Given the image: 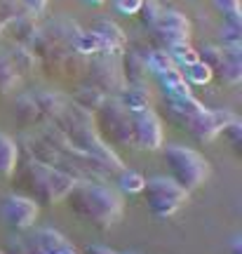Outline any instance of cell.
<instances>
[{"mask_svg": "<svg viewBox=\"0 0 242 254\" xmlns=\"http://www.w3.org/2000/svg\"><path fill=\"white\" fill-rule=\"evenodd\" d=\"M50 125H52L73 148H78L80 153L90 155V158L99 160L101 165H106L113 174H118L125 167L122 160L118 158L116 151H113V148L99 136L97 129H94V116H92L90 111L75 106L73 101H66L63 109L57 113V118H54Z\"/></svg>", "mask_w": 242, "mask_h": 254, "instance_id": "6da1fadb", "label": "cell"}, {"mask_svg": "<svg viewBox=\"0 0 242 254\" xmlns=\"http://www.w3.org/2000/svg\"><path fill=\"white\" fill-rule=\"evenodd\" d=\"M63 200L80 221L99 231L116 226L125 209L120 193L106 186V182H75Z\"/></svg>", "mask_w": 242, "mask_h": 254, "instance_id": "7a4b0ae2", "label": "cell"}, {"mask_svg": "<svg viewBox=\"0 0 242 254\" xmlns=\"http://www.w3.org/2000/svg\"><path fill=\"white\" fill-rule=\"evenodd\" d=\"M14 186L21 195L31 198L38 205H57L66 198V193L73 189V179L63 172L54 170L45 163H38L33 158L19 160L12 172Z\"/></svg>", "mask_w": 242, "mask_h": 254, "instance_id": "3957f363", "label": "cell"}, {"mask_svg": "<svg viewBox=\"0 0 242 254\" xmlns=\"http://www.w3.org/2000/svg\"><path fill=\"white\" fill-rule=\"evenodd\" d=\"M162 160L167 165V172L170 179L177 182L183 190H195L207 182L209 177V163H207L205 155H200L193 148L179 144H170L165 146L162 151Z\"/></svg>", "mask_w": 242, "mask_h": 254, "instance_id": "277c9868", "label": "cell"}, {"mask_svg": "<svg viewBox=\"0 0 242 254\" xmlns=\"http://www.w3.org/2000/svg\"><path fill=\"white\" fill-rule=\"evenodd\" d=\"M94 129L108 146H132V113L116 97H106L94 113Z\"/></svg>", "mask_w": 242, "mask_h": 254, "instance_id": "5b68a950", "label": "cell"}, {"mask_svg": "<svg viewBox=\"0 0 242 254\" xmlns=\"http://www.w3.org/2000/svg\"><path fill=\"white\" fill-rule=\"evenodd\" d=\"M63 99L61 94L57 92H47V90H38V92H26L21 94L14 104V118L21 127H40V125H50L57 113L63 109Z\"/></svg>", "mask_w": 242, "mask_h": 254, "instance_id": "8992f818", "label": "cell"}, {"mask_svg": "<svg viewBox=\"0 0 242 254\" xmlns=\"http://www.w3.org/2000/svg\"><path fill=\"white\" fill-rule=\"evenodd\" d=\"M146 195V207L153 217L167 219L174 212H179L186 202H188V190H183L177 182H172L170 177H153L144 184Z\"/></svg>", "mask_w": 242, "mask_h": 254, "instance_id": "52a82bcc", "label": "cell"}, {"mask_svg": "<svg viewBox=\"0 0 242 254\" xmlns=\"http://www.w3.org/2000/svg\"><path fill=\"white\" fill-rule=\"evenodd\" d=\"M233 120H238L233 111L228 109H205L200 111L197 116L186 120V125L181 127V129H186L188 136L193 141H200V144H205V141H212L216 134H221V129L228 127Z\"/></svg>", "mask_w": 242, "mask_h": 254, "instance_id": "ba28073f", "label": "cell"}, {"mask_svg": "<svg viewBox=\"0 0 242 254\" xmlns=\"http://www.w3.org/2000/svg\"><path fill=\"white\" fill-rule=\"evenodd\" d=\"M87 82L101 90L106 97H118V92L125 87L122 73H120V59L94 55L92 64L87 66Z\"/></svg>", "mask_w": 242, "mask_h": 254, "instance_id": "9c48e42d", "label": "cell"}, {"mask_svg": "<svg viewBox=\"0 0 242 254\" xmlns=\"http://www.w3.org/2000/svg\"><path fill=\"white\" fill-rule=\"evenodd\" d=\"M40 214V205L21 193H12L0 202V219L14 231H26L36 224Z\"/></svg>", "mask_w": 242, "mask_h": 254, "instance_id": "30bf717a", "label": "cell"}, {"mask_svg": "<svg viewBox=\"0 0 242 254\" xmlns=\"http://www.w3.org/2000/svg\"><path fill=\"white\" fill-rule=\"evenodd\" d=\"M188 33H190V21L179 9H162L160 19L153 26V40L160 45L158 50H167L174 43L188 40Z\"/></svg>", "mask_w": 242, "mask_h": 254, "instance_id": "8fae6325", "label": "cell"}, {"mask_svg": "<svg viewBox=\"0 0 242 254\" xmlns=\"http://www.w3.org/2000/svg\"><path fill=\"white\" fill-rule=\"evenodd\" d=\"M132 146L139 151H158L162 146V123L151 109L132 116Z\"/></svg>", "mask_w": 242, "mask_h": 254, "instance_id": "7c38bea8", "label": "cell"}, {"mask_svg": "<svg viewBox=\"0 0 242 254\" xmlns=\"http://www.w3.org/2000/svg\"><path fill=\"white\" fill-rule=\"evenodd\" d=\"M28 254H80L66 240L63 233L54 228H38L28 238H24Z\"/></svg>", "mask_w": 242, "mask_h": 254, "instance_id": "4fadbf2b", "label": "cell"}, {"mask_svg": "<svg viewBox=\"0 0 242 254\" xmlns=\"http://www.w3.org/2000/svg\"><path fill=\"white\" fill-rule=\"evenodd\" d=\"M92 31L101 38V50H99V55L120 59V55L125 52V45H127V36L122 33V28L118 26L116 21H111V19H99L97 24L92 26Z\"/></svg>", "mask_w": 242, "mask_h": 254, "instance_id": "5bb4252c", "label": "cell"}, {"mask_svg": "<svg viewBox=\"0 0 242 254\" xmlns=\"http://www.w3.org/2000/svg\"><path fill=\"white\" fill-rule=\"evenodd\" d=\"M120 73L125 85H146L148 68H146V52L125 50L120 55Z\"/></svg>", "mask_w": 242, "mask_h": 254, "instance_id": "9a60e30c", "label": "cell"}, {"mask_svg": "<svg viewBox=\"0 0 242 254\" xmlns=\"http://www.w3.org/2000/svg\"><path fill=\"white\" fill-rule=\"evenodd\" d=\"M165 111H167V118L174 123V125L183 127L186 120L197 116L200 111H205V106L200 101L188 94V97H177V99H165Z\"/></svg>", "mask_w": 242, "mask_h": 254, "instance_id": "2e32d148", "label": "cell"}, {"mask_svg": "<svg viewBox=\"0 0 242 254\" xmlns=\"http://www.w3.org/2000/svg\"><path fill=\"white\" fill-rule=\"evenodd\" d=\"M224 62L216 68V75L226 85H238L242 80V45L240 47H221Z\"/></svg>", "mask_w": 242, "mask_h": 254, "instance_id": "e0dca14e", "label": "cell"}, {"mask_svg": "<svg viewBox=\"0 0 242 254\" xmlns=\"http://www.w3.org/2000/svg\"><path fill=\"white\" fill-rule=\"evenodd\" d=\"M116 99L120 101L122 109H127L132 116L144 113V111L151 109V94L146 90V85H125L122 90L118 92Z\"/></svg>", "mask_w": 242, "mask_h": 254, "instance_id": "ac0fdd59", "label": "cell"}, {"mask_svg": "<svg viewBox=\"0 0 242 254\" xmlns=\"http://www.w3.org/2000/svg\"><path fill=\"white\" fill-rule=\"evenodd\" d=\"M158 82H160L165 99H177V97H188L190 94V85L181 75L179 68H172V71L158 75Z\"/></svg>", "mask_w": 242, "mask_h": 254, "instance_id": "d6986e66", "label": "cell"}, {"mask_svg": "<svg viewBox=\"0 0 242 254\" xmlns=\"http://www.w3.org/2000/svg\"><path fill=\"white\" fill-rule=\"evenodd\" d=\"M17 163H19L17 141L0 132V177H12Z\"/></svg>", "mask_w": 242, "mask_h": 254, "instance_id": "ffe728a7", "label": "cell"}, {"mask_svg": "<svg viewBox=\"0 0 242 254\" xmlns=\"http://www.w3.org/2000/svg\"><path fill=\"white\" fill-rule=\"evenodd\" d=\"M104 99H106V94L101 90H97L94 85H82V87H78L75 90V94H73V104L75 106H80V109H85V111H90V113H94V111L104 104Z\"/></svg>", "mask_w": 242, "mask_h": 254, "instance_id": "44dd1931", "label": "cell"}, {"mask_svg": "<svg viewBox=\"0 0 242 254\" xmlns=\"http://www.w3.org/2000/svg\"><path fill=\"white\" fill-rule=\"evenodd\" d=\"M71 50L80 57H94V55H99V50H101V38H99L92 28L90 31H78V33L73 36Z\"/></svg>", "mask_w": 242, "mask_h": 254, "instance_id": "7402d4cb", "label": "cell"}, {"mask_svg": "<svg viewBox=\"0 0 242 254\" xmlns=\"http://www.w3.org/2000/svg\"><path fill=\"white\" fill-rule=\"evenodd\" d=\"M144 174H139L136 170H127L122 167L120 172L116 174V186L120 193H129V195H134V193H141L144 190Z\"/></svg>", "mask_w": 242, "mask_h": 254, "instance_id": "603a6c76", "label": "cell"}, {"mask_svg": "<svg viewBox=\"0 0 242 254\" xmlns=\"http://www.w3.org/2000/svg\"><path fill=\"white\" fill-rule=\"evenodd\" d=\"M7 55V59L12 62V66L17 68V73L21 75V73H31L33 68H36V55L28 50L26 45H14L9 52H5Z\"/></svg>", "mask_w": 242, "mask_h": 254, "instance_id": "cb8c5ba5", "label": "cell"}, {"mask_svg": "<svg viewBox=\"0 0 242 254\" xmlns=\"http://www.w3.org/2000/svg\"><path fill=\"white\" fill-rule=\"evenodd\" d=\"M146 68H148V75H162V73L172 71V68H177L174 62H172V57L165 52V50H148L146 52Z\"/></svg>", "mask_w": 242, "mask_h": 254, "instance_id": "d4e9b609", "label": "cell"}, {"mask_svg": "<svg viewBox=\"0 0 242 254\" xmlns=\"http://www.w3.org/2000/svg\"><path fill=\"white\" fill-rule=\"evenodd\" d=\"M181 75L186 78V82L188 85H207V82L214 78V73H212V68L207 66V64H202L200 59L193 64H188V66H183V68H179Z\"/></svg>", "mask_w": 242, "mask_h": 254, "instance_id": "484cf974", "label": "cell"}, {"mask_svg": "<svg viewBox=\"0 0 242 254\" xmlns=\"http://www.w3.org/2000/svg\"><path fill=\"white\" fill-rule=\"evenodd\" d=\"M165 52L172 57V62H174V66H177V68H183V66H188V64L197 62V52L190 47L188 40L174 43V45H170Z\"/></svg>", "mask_w": 242, "mask_h": 254, "instance_id": "4316f807", "label": "cell"}, {"mask_svg": "<svg viewBox=\"0 0 242 254\" xmlns=\"http://www.w3.org/2000/svg\"><path fill=\"white\" fill-rule=\"evenodd\" d=\"M19 82V73L12 66L5 52H0V94H7L9 90H14Z\"/></svg>", "mask_w": 242, "mask_h": 254, "instance_id": "83f0119b", "label": "cell"}, {"mask_svg": "<svg viewBox=\"0 0 242 254\" xmlns=\"http://www.w3.org/2000/svg\"><path fill=\"white\" fill-rule=\"evenodd\" d=\"M219 36H221V45L224 47H240L242 45V24L240 21H226Z\"/></svg>", "mask_w": 242, "mask_h": 254, "instance_id": "f1b7e54d", "label": "cell"}, {"mask_svg": "<svg viewBox=\"0 0 242 254\" xmlns=\"http://www.w3.org/2000/svg\"><path fill=\"white\" fill-rule=\"evenodd\" d=\"M136 14L141 17V24H144V26L153 28V26H155V21L160 19L162 7H160V2H155V0H144Z\"/></svg>", "mask_w": 242, "mask_h": 254, "instance_id": "f546056e", "label": "cell"}, {"mask_svg": "<svg viewBox=\"0 0 242 254\" xmlns=\"http://www.w3.org/2000/svg\"><path fill=\"white\" fill-rule=\"evenodd\" d=\"M214 7L219 9V14H224L226 21H240L242 17L240 0H214Z\"/></svg>", "mask_w": 242, "mask_h": 254, "instance_id": "4dcf8cb0", "label": "cell"}, {"mask_svg": "<svg viewBox=\"0 0 242 254\" xmlns=\"http://www.w3.org/2000/svg\"><path fill=\"white\" fill-rule=\"evenodd\" d=\"M197 59L202 64H207L209 68H212V73L221 66V62H224V52H221V47H214V45H205L200 52H197Z\"/></svg>", "mask_w": 242, "mask_h": 254, "instance_id": "1f68e13d", "label": "cell"}, {"mask_svg": "<svg viewBox=\"0 0 242 254\" xmlns=\"http://www.w3.org/2000/svg\"><path fill=\"white\" fill-rule=\"evenodd\" d=\"M221 132H224V136L231 141V146H233L235 151L240 153V151H242V120L240 118L233 120V123H231L228 127H224Z\"/></svg>", "mask_w": 242, "mask_h": 254, "instance_id": "d6a6232c", "label": "cell"}, {"mask_svg": "<svg viewBox=\"0 0 242 254\" xmlns=\"http://www.w3.org/2000/svg\"><path fill=\"white\" fill-rule=\"evenodd\" d=\"M141 2H144V0H116V9L120 14H125V17H132V14L139 12Z\"/></svg>", "mask_w": 242, "mask_h": 254, "instance_id": "836d02e7", "label": "cell"}, {"mask_svg": "<svg viewBox=\"0 0 242 254\" xmlns=\"http://www.w3.org/2000/svg\"><path fill=\"white\" fill-rule=\"evenodd\" d=\"M2 254H28L26 245H24V238H9L7 247L2 250Z\"/></svg>", "mask_w": 242, "mask_h": 254, "instance_id": "e575fe53", "label": "cell"}, {"mask_svg": "<svg viewBox=\"0 0 242 254\" xmlns=\"http://www.w3.org/2000/svg\"><path fill=\"white\" fill-rule=\"evenodd\" d=\"M24 5H26L28 12H33V14H40V12H45L47 7V0H21Z\"/></svg>", "mask_w": 242, "mask_h": 254, "instance_id": "d590c367", "label": "cell"}, {"mask_svg": "<svg viewBox=\"0 0 242 254\" xmlns=\"http://www.w3.org/2000/svg\"><path fill=\"white\" fill-rule=\"evenodd\" d=\"M85 254H118V252H113L111 247H104V245H87Z\"/></svg>", "mask_w": 242, "mask_h": 254, "instance_id": "8d00e7d4", "label": "cell"}, {"mask_svg": "<svg viewBox=\"0 0 242 254\" xmlns=\"http://www.w3.org/2000/svg\"><path fill=\"white\" fill-rule=\"evenodd\" d=\"M231 254H242V238L235 236L233 240H231Z\"/></svg>", "mask_w": 242, "mask_h": 254, "instance_id": "74e56055", "label": "cell"}, {"mask_svg": "<svg viewBox=\"0 0 242 254\" xmlns=\"http://www.w3.org/2000/svg\"><path fill=\"white\" fill-rule=\"evenodd\" d=\"M82 2H87V5H101V2H106V0H82Z\"/></svg>", "mask_w": 242, "mask_h": 254, "instance_id": "f35d334b", "label": "cell"}, {"mask_svg": "<svg viewBox=\"0 0 242 254\" xmlns=\"http://www.w3.org/2000/svg\"><path fill=\"white\" fill-rule=\"evenodd\" d=\"M2 31H5V26H2V24H0V33H2Z\"/></svg>", "mask_w": 242, "mask_h": 254, "instance_id": "ab89813d", "label": "cell"}, {"mask_svg": "<svg viewBox=\"0 0 242 254\" xmlns=\"http://www.w3.org/2000/svg\"><path fill=\"white\" fill-rule=\"evenodd\" d=\"M125 254H134V252H125Z\"/></svg>", "mask_w": 242, "mask_h": 254, "instance_id": "60d3db41", "label": "cell"}, {"mask_svg": "<svg viewBox=\"0 0 242 254\" xmlns=\"http://www.w3.org/2000/svg\"><path fill=\"white\" fill-rule=\"evenodd\" d=\"M0 254H2V250H0Z\"/></svg>", "mask_w": 242, "mask_h": 254, "instance_id": "b9f144b4", "label": "cell"}]
</instances>
